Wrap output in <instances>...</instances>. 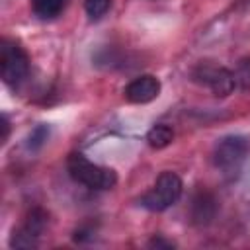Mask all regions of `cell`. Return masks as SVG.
<instances>
[{
    "label": "cell",
    "mask_w": 250,
    "mask_h": 250,
    "mask_svg": "<svg viewBox=\"0 0 250 250\" xmlns=\"http://www.w3.org/2000/svg\"><path fill=\"white\" fill-rule=\"evenodd\" d=\"M47 221H49V215L35 207L27 213V217L23 219L21 227H18L14 232H12V238H10V246L12 248H35L39 244V236L43 234L45 227H47Z\"/></svg>",
    "instance_id": "cell-6"
},
{
    "label": "cell",
    "mask_w": 250,
    "mask_h": 250,
    "mask_svg": "<svg viewBox=\"0 0 250 250\" xmlns=\"http://www.w3.org/2000/svg\"><path fill=\"white\" fill-rule=\"evenodd\" d=\"M248 154V141L240 135H227L219 139L213 146V164L221 174L234 178L246 160Z\"/></svg>",
    "instance_id": "cell-3"
},
{
    "label": "cell",
    "mask_w": 250,
    "mask_h": 250,
    "mask_svg": "<svg viewBox=\"0 0 250 250\" xmlns=\"http://www.w3.org/2000/svg\"><path fill=\"white\" fill-rule=\"evenodd\" d=\"M2 129H4V133H2V143H6V141H8V135H10V121H8V115H6V113H2Z\"/></svg>",
    "instance_id": "cell-15"
},
{
    "label": "cell",
    "mask_w": 250,
    "mask_h": 250,
    "mask_svg": "<svg viewBox=\"0 0 250 250\" xmlns=\"http://www.w3.org/2000/svg\"><path fill=\"white\" fill-rule=\"evenodd\" d=\"M0 76L8 86H20L29 76V57L12 39H2L0 43Z\"/></svg>",
    "instance_id": "cell-5"
},
{
    "label": "cell",
    "mask_w": 250,
    "mask_h": 250,
    "mask_svg": "<svg viewBox=\"0 0 250 250\" xmlns=\"http://www.w3.org/2000/svg\"><path fill=\"white\" fill-rule=\"evenodd\" d=\"M217 215V199L207 189H197L189 203V217L191 223L197 227H207L213 223Z\"/></svg>",
    "instance_id": "cell-8"
},
{
    "label": "cell",
    "mask_w": 250,
    "mask_h": 250,
    "mask_svg": "<svg viewBox=\"0 0 250 250\" xmlns=\"http://www.w3.org/2000/svg\"><path fill=\"white\" fill-rule=\"evenodd\" d=\"M47 137H49V125H45V123L37 125V127H35V129L29 133V139H27V148H31V150L41 148V146H43V143L47 141Z\"/></svg>",
    "instance_id": "cell-12"
},
{
    "label": "cell",
    "mask_w": 250,
    "mask_h": 250,
    "mask_svg": "<svg viewBox=\"0 0 250 250\" xmlns=\"http://www.w3.org/2000/svg\"><path fill=\"white\" fill-rule=\"evenodd\" d=\"M182 191H184L182 178L176 172L166 170L156 178L154 186L139 199V203H141V207L158 213V211H164V209L172 207L180 199Z\"/></svg>",
    "instance_id": "cell-2"
},
{
    "label": "cell",
    "mask_w": 250,
    "mask_h": 250,
    "mask_svg": "<svg viewBox=\"0 0 250 250\" xmlns=\"http://www.w3.org/2000/svg\"><path fill=\"white\" fill-rule=\"evenodd\" d=\"M66 6V0H31V12L39 20L57 18Z\"/></svg>",
    "instance_id": "cell-9"
},
{
    "label": "cell",
    "mask_w": 250,
    "mask_h": 250,
    "mask_svg": "<svg viewBox=\"0 0 250 250\" xmlns=\"http://www.w3.org/2000/svg\"><path fill=\"white\" fill-rule=\"evenodd\" d=\"M127 102L131 104H148L160 94V80L154 74H141L133 78L123 90Z\"/></svg>",
    "instance_id": "cell-7"
},
{
    "label": "cell",
    "mask_w": 250,
    "mask_h": 250,
    "mask_svg": "<svg viewBox=\"0 0 250 250\" xmlns=\"http://www.w3.org/2000/svg\"><path fill=\"white\" fill-rule=\"evenodd\" d=\"M174 141V131L172 127L164 125V123H158V125H152L146 133V143L152 146V148H164L168 146L170 143Z\"/></svg>",
    "instance_id": "cell-10"
},
{
    "label": "cell",
    "mask_w": 250,
    "mask_h": 250,
    "mask_svg": "<svg viewBox=\"0 0 250 250\" xmlns=\"http://www.w3.org/2000/svg\"><path fill=\"white\" fill-rule=\"evenodd\" d=\"M191 80L199 86L209 88L217 98H227L236 86L234 72L213 61H199L191 70Z\"/></svg>",
    "instance_id": "cell-4"
},
{
    "label": "cell",
    "mask_w": 250,
    "mask_h": 250,
    "mask_svg": "<svg viewBox=\"0 0 250 250\" xmlns=\"http://www.w3.org/2000/svg\"><path fill=\"white\" fill-rule=\"evenodd\" d=\"M66 170L76 184H82L90 189H111L117 184V174L113 168L94 164L82 152L68 154Z\"/></svg>",
    "instance_id": "cell-1"
},
{
    "label": "cell",
    "mask_w": 250,
    "mask_h": 250,
    "mask_svg": "<svg viewBox=\"0 0 250 250\" xmlns=\"http://www.w3.org/2000/svg\"><path fill=\"white\" fill-rule=\"evenodd\" d=\"M148 246H150V248H174V242L164 240L162 236H154V238L148 242Z\"/></svg>",
    "instance_id": "cell-14"
},
{
    "label": "cell",
    "mask_w": 250,
    "mask_h": 250,
    "mask_svg": "<svg viewBox=\"0 0 250 250\" xmlns=\"http://www.w3.org/2000/svg\"><path fill=\"white\" fill-rule=\"evenodd\" d=\"M234 78H236V84H240V88L250 90V57H246L238 62Z\"/></svg>",
    "instance_id": "cell-13"
},
{
    "label": "cell",
    "mask_w": 250,
    "mask_h": 250,
    "mask_svg": "<svg viewBox=\"0 0 250 250\" xmlns=\"http://www.w3.org/2000/svg\"><path fill=\"white\" fill-rule=\"evenodd\" d=\"M111 6V0H84V10L90 20H102Z\"/></svg>",
    "instance_id": "cell-11"
}]
</instances>
